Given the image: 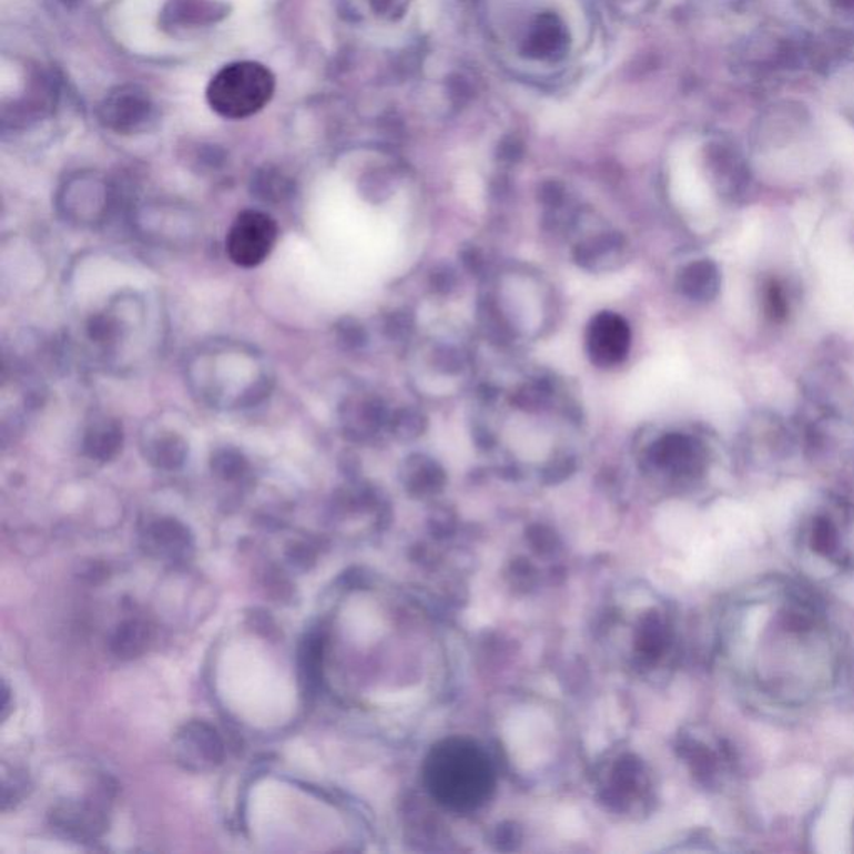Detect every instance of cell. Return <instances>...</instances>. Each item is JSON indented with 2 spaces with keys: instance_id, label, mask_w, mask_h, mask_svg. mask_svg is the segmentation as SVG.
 Segmentation results:
<instances>
[{
  "instance_id": "cell-1",
  "label": "cell",
  "mask_w": 854,
  "mask_h": 854,
  "mask_svg": "<svg viewBox=\"0 0 854 854\" xmlns=\"http://www.w3.org/2000/svg\"><path fill=\"white\" fill-rule=\"evenodd\" d=\"M276 91V79L260 62H233L221 69L207 85L209 105L226 119H246L263 111Z\"/></svg>"
},
{
  "instance_id": "cell-2",
  "label": "cell",
  "mask_w": 854,
  "mask_h": 854,
  "mask_svg": "<svg viewBox=\"0 0 854 854\" xmlns=\"http://www.w3.org/2000/svg\"><path fill=\"white\" fill-rule=\"evenodd\" d=\"M277 234L276 221L266 212H241L227 234V254L237 266H260L276 246Z\"/></svg>"
},
{
  "instance_id": "cell-3",
  "label": "cell",
  "mask_w": 854,
  "mask_h": 854,
  "mask_svg": "<svg viewBox=\"0 0 854 854\" xmlns=\"http://www.w3.org/2000/svg\"><path fill=\"white\" fill-rule=\"evenodd\" d=\"M631 349V327L621 314L602 311L586 329V353L594 366L611 369L624 363Z\"/></svg>"
},
{
  "instance_id": "cell-4",
  "label": "cell",
  "mask_w": 854,
  "mask_h": 854,
  "mask_svg": "<svg viewBox=\"0 0 854 854\" xmlns=\"http://www.w3.org/2000/svg\"><path fill=\"white\" fill-rule=\"evenodd\" d=\"M174 754L182 767L202 773L223 763L226 746L216 728L205 721H191L175 734Z\"/></svg>"
},
{
  "instance_id": "cell-5",
  "label": "cell",
  "mask_w": 854,
  "mask_h": 854,
  "mask_svg": "<svg viewBox=\"0 0 854 854\" xmlns=\"http://www.w3.org/2000/svg\"><path fill=\"white\" fill-rule=\"evenodd\" d=\"M650 459L654 466L670 475L697 478L706 465V453L703 446L691 436L670 433L651 446Z\"/></svg>"
},
{
  "instance_id": "cell-6",
  "label": "cell",
  "mask_w": 854,
  "mask_h": 854,
  "mask_svg": "<svg viewBox=\"0 0 854 854\" xmlns=\"http://www.w3.org/2000/svg\"><path fill=\"white\" fill-rule=\"evenodd\" d=\"M152 118V104L138 88H121L105 98L101 119L108 128L131 134L144 128Z\"/></svg>"
},
{
  "instance_id": "cell-7",
  "label": "cell",
  "mask_w": 854,
  "mask_h": 854,
  "mask_svg": "<svg viewBox=\"0 0 854 854\" xmlns=\"http://www.w3.org/2000/svg\"><path fill=\"white\" fill-rule=\"evenodd\" d=\"M51 824L65 836L94 841L108 827V816L94 801H64L51 811Z\"/></svg>"
},
{
  "instance_id": "cell-8",
  "label": "cell",
  "mask_w": 854,
  "mask_h": 854,
  "mask_svg": "<svg viewBox=\"0 0 854 854\" xmlns=\"http://www.w3.org/2000/svg\"><path fill=\"white\" fill-rule=\"evenodd\" d=\"M389 410L379 397L349 399L340 407L343 431L350 441H367L389 424Z\"/></svg>"
},
{
  "instance_id": "cell-9",
  "label": "cell",
  "mask_w": 854,
  "mask_h": 854,
  "mask_svg": "<svg viewBox=\"0 0 854 854\" xmlns=\"http://www.w3.org/2000/svg\"><path fill=\"white\" fill-rule=\"evenodd\" d=\"M145 546L152 556L162 561L185 562L194 552V538L187 526L177 519L161 518L149 525Z\"/></svg>"
},
{
  "instance_id": "cell-10",
  "label": "cell",
  "mask_w": 854,
  "mask_h": 854,
  "mask_svg": "<svg viewBox=\"0 0 854 854\" xmlns=\"http://www.w3.org/2000/svg\"><path fill=\"white\" fill-rule=\"evenodd\" d=\"M626 247H628L626 237L621 233L609 231V233H599L598 236L581 241L575 247L572 257L582 270L599 273V271L618 267L624 256Z\"/></svg>"
},
{
  "instance_id": "cell-11",
  "label": "cell",
  "mask_w": 854,
  "mask_h": 854,
  "mask_svg": "<svg viewBox=\"0 0 854 854\" xmlns=\"http://www.w3.org/2000/svg\"><path fill=\"white\" fill-rule=\"evenodd\" d=\"M124 446V429L114 417H98L85 427L82 436V453L85 458L109 462L118 458Z\"/></svg>"
},
{
  "instance_id": "cell-12",
  "label": "cell",
  "mask_w": 854,
  "mask_h": 854,
  "mask_svg": "<svg viewBox=\"0 0 854 854\" xmlns=\"http://www.w3.org/2000/svg\"><path fill=\"white\" fill-rule=\"evenodd\" d=\"M720 270L710 260H700L688 264L678 276V289L684 297L697 301V303H710L720 293Z\"/></svg>"
},
{
  "instance_id": "cell-13",
  "label": "cell",
  "mask_w": 854,
  "mask_h": 854,
  "mask_svg": "<svg viewBox=\"0 0 854 854\" xmlns=\"http://www.w3.org/2000/svg\"><path fill=\"white\" fill-rule=\"evenodd\" d=\"M807 545L814 555L834 565L844 566L850 562V552L844 548L840 526L831 516H814L807 528Z\"/></svg>"
},
{
  "instance_id": "cell-14",
  "label": "cell",
  "mask_w": 854,
  "mask_h": 854,
  "mask_svg": "<svg viewBox=\"0 0 854 854\" xmlns=\"http://www.w3.org/2000/svg\"><path fill=\"white\" fill-rule=\"evenodd\" d=\"M711 169L720 191L734 199L748 187V171L743 159L726 145H714L710 154Z\"/></svg>"
},
{
  "instance_id": "cell-15",
  "label": "cell",
  "mask_w": 854,
  "mask_h": 854,
  "mask_svg": "<svg viewBox=\"0 0 854 854\" xmlns=\"http://www.w3.org/2000/svg\"><path fill=\"white\" fill-rule=\"evenodd\" d=\"M326 638L319 632H311L303 639L299 648V678L304 693L314 694L323 683V661Z\"/></svg>"
},
{
  "instance_id": "cell-16",
  "label": "cell",
  "mask_w": 854,
  "mask_h": 854,
  "mask_svg": "<svg viewBox=\"0 0 854 854\" xmlns=\"http://www.w3.org/2000/svg\"><path fill=\"white\" fill-rule=\"evenodd\" d=\"M149 643H151V628L148 622L141 619H129L118 626L109 648L121 660H134L145 653Z\"/></svg>"
},
{
  "instance_id": "cell-17",
  "label": "cell",
  "mask_w": 854,
  "mask_h": 854,
  "mask_svg": "<svg viewBox=\"0 0 854 854\" xmlns=\"http://www.w3.org/2000/svg\"><path fill=\"white\" fill-rule=\"evenodd\" d=\"M187 455V443L175 433H162L145 446V458L154 468L162 471H175L182 468Z\"/></svg>"
},
{
  "instance_id": "cell-18",
  "label": "cell",
  "mask_w": 854,
  "mask_h": 854,
  "mask_svg": "<svg viewBox=\"0 0 854 854\" xmlns=\"http://www.w3.org/2000/svg\"><path fill=\"white\" fill-rule=\"evenodd\" d=\"M390 433L400 443L417 441L426 433L427 417L417 407L406 406L397 409L390 416Z\"/></svg>"
},
{
  "instance_id": "cell-19",
  "label": "cell",
  "mask_w": 854,
  "mask_h": 854,
  "mask_svg": "<svg viewBox=\"0 0 854 854\" xmlns=\"http://www.w3.org/2000/svg\"><path fill=\"white\" fill-rule=\"evenodd\" d=\"M478 321L489 343L502 346V344H508L511 340L512 329L508 319L499 309L498 304L489 297L478 306Z\"/></svg>"
},
{
  "instance_id": "cell-20",
  "label": "cell",
  "mask_w": 854,
  "mask_h": 854,
  "mask_svg": "<svg viewBox=\"0 0 854 854\" xmlns=\"http://www.w3.org/2000/svg\"><path fill=\"white\" fill-rule=\"evenodd\" d=\"M407 479L417 489H436L445 482V471L435 459L423 455L410 456L406 459Z\"/></svg>"
},
{
  "instance_id": "cell-21",
  "label": "cell",
  "mask_w": 854,
  "mask_h": 854,
  "mask_svg": "<svg viewBox=\"0 0 854 854\" xmlns=\"http://www.w3.org/2000/svg\"><path fill=\"white\" fill-rule=\"evenodd\" d=\"M211 469L223 481H240L250 471V462L240 449L224 446L212 453Z\"/></svg>"
},
{
  "instance_id": "cell-22",
  "label": "cell",
  "mask_w": 854,
  "mask_h": 854,
  "mask_svg": "<svg viewBox=\"0 0 854 854\" xmlns=\"http://www.w3.org/2000/svg\"><path fill=\"white\" fill-rule=\"evenodd\" d=\"M293 191V182L273 169H264L253 179L254 195L264 202H283L291 197Z\"/></svg>"
},
{
  "instance_id": "cell-23",
  "label": "cell",
  "mask_w": 854,
  "mask_h": 854,
  "mask_svg": "<svg viewBox=\"0 0 854 854\" xmlns=\"http://www.w3.org/2000/svg\"><path fill=\"white\" fill-rule=\"evenodd\" d=\"M551 386L548 380L539 379L535 383L526 384V386L519 387L512 396V404L518 409L528 410V413H536V410L542 409L548 406L549 397H551Z\"/></svg>"
},
{
  "instance_id": "cell-24",
  "label": "cell",
  "mask_w": 854,
  "mask_h": 854,
  "mask_svg": "<svg viewBox=\"0 0 854 854\" xmlns=\"http://www.w3.org/2000/svg\"><path fill=\"white\" fill-rule=\"evenodd\" d=\"M431 366L445 376H458L465 370L466 356L458 347L443 344L433 350Z\"/></svg>"
},
{
  "instance_id": "cell-25",
  "label": "cell",
  "mask_w": 854,
  "mask_h": 854,
  "mask_svg": "<svg viewBox=\"0 0 854 854\" xmlns=\"http://www.w3.org/2000/svg\"><path fill=\"white\" fill-rule=\"evenodd\" d=\"M414 329H416V317L409 309L393 311L384 321V336L396 343L409 339Z\"/></svg>"
},
{
  "instance_id": "cell-26",
  "label": "cell",
  "mask_w": 854,
  "mask_h": 854,
  "mask_svg": "<svg viewBox=\"0 0 854 854\" xmlns=\"http://www.w3.org/2000/svg\"><path fill=\"white\" fill-rule=\"evenodd\" d=\"M336 337L346 350L363 349L369 339L366 327L354 317H344L336 324Z\"/></svg>"
},
{
  "instance_id": "cell-27",
  "label": "cell",
  "mask_w": 854,
  "mask_h": 854,
  "mask_svg": "<svg viewBox=\"0 0 854 854\" xmlns=\"http://www.w3.org/2000/svg\"><path fill=\"white\" fill-rule=\"evenodd\" d=\"M458 286V273L451 264L441 263L429 273V287L436 296L446 297L455 293Z\"/></svg>"
},
{
  "instance_id": "cell-28",
  "label": "cell",
  "mask_w": 854,
  "mask_h": 854,
  "mask_svg": "<svg viewBox=\"0 0 854 854\" xmlns=\"http://www.w3.org/2000/svg\"><path fill=\"white\" fill-rule=\"evenodd\" d=\"M88 334L94 343L111 344L118 339V321L112 319L108 314H95L89 319Z\"/></svg>"
},
{
  "instance_id": "cell-29",
  "label": "cell",
  "mask_w": 854,
  "mask_h": 854,
  "mask_svg": "<svg viewBox=\"0 0 854 854\" xmlns=\"http://www.w3.org/2000/svg\"><path fill=\"white\" fill-rule=\"evenodd\" d=\"M459 260H461L465 270L472 274V276H481L485 273V256H482L481 250L475 246V244H465L459 250Z\"/></svg>"
},
{
  "instance_id": "cell-30",
  "label": "cell",
  "mask_w": 854,
  "mask_h": 854,
  "mask_svg": "<svg viewBox=\"0 0 854 854\" xmlns=\"http://www.w3.org/2000/svg\"><path fill=\"white\" fill-rule=\"evenodd\" d=\"M565 195V187L556 181L545 182L539 189V201L548 209L561 207Z\"/></svg>"
},
{
  "instance_id": "cell-31",
  "label": "cell",
  "mask_w": 854,
  "mask_h": 854,
  "mask_svg": "<svg viewBox=\"0 0 854 854\" xmlns=\"http://www.w3.org/2000/svg\"><path fill=\"white\" fill-rule=\"evenodd\" d=\"M767 313L774 321L784 319L787 313L786 297L777 284H771L766 296Z\"/></svg>"
},
{
  "instance_id": "cell-32",
  "label": "cell",
  "mask_w": 854,
  "mask_h": 854,
  "mask_svg": "<svg viewBox=\"0 0 854 854\" xmlns=\"http://www.w3.org/2000/svg\"><path fill=\"white\" fill-rule=\"evenodd\" d=\"M575 471V459L556 458L555 461L549 462L548 468L545 469V476L549 481H561V479L568 478L571 472Z\"/></svg>"
},
{
  "instance_id": "cell-33",
  "label": "cell",
  "mask_w": 854,
  "mask_h": 854,
  "mask_svg": "<svg viewBox=\"0 0 854 854\" xmlns=\"http://www.w3.org/2000/svg\"><path fill=\"white\" fill-rule=\"evenodd\" d=\"M472 441L481 451H491L496 446L495 435L485 426H476L472 429Z\"/></svg>"
}]
</instances>
